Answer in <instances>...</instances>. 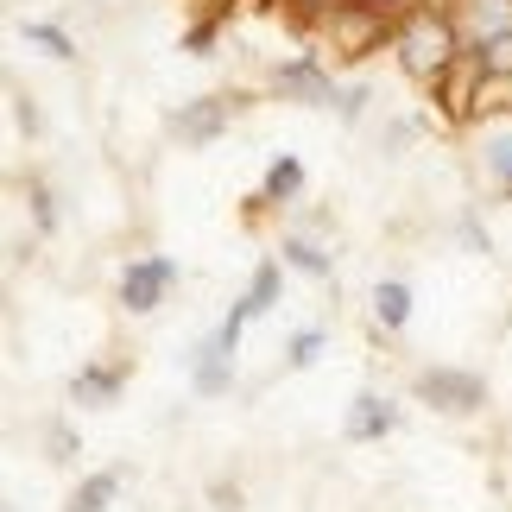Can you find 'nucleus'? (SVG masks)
<instances>
[{"label":"nucleus","instance_id":"4468645a","mask_svg":"<svg viewBox=\"0 0 512 512\" xmlns=\"http://www.w3.org/2000/svg\"><path fill=\"white\" fill-rule=\"evenodd\" d=\"M481 64L487 70H512V32H487L481 38Z\"/></svg>","mask_w":512,"mask_h":512},{"label":"nucleus","instance_id":"dca6fc26","mask_svg":"<svg viewBox=\"0 0 512 512\" xmlns=\"http://www.w3.org/2000/svg\"><path fill=\"white\" fill-rule=\"evenodd\" d=\"M487 165H494L506 184H512V140H494V146H487Z\"/></svg>","mask_w":512,"mask_h":512},{"label":"nucleus","instance_id":"f8f14e48","mask_svg":"<svg viewBox=\"0 0 512 512\" xmlns=\"http://www.w3.org/2000/svg\"><path fill=\"white\" fill-rule=\"evenodd\" d=\"M26 45L51 51V57H76V51H70V38H64V26H45V19H32V26H26Z\"/></svg>","mask_w":512,"mask_h":512},{"label":"nucleus","instance_id":"9b49d317","mask_svg":"<svg viewBox=\"0 0 512 512\" xmlns=\"http://www.w3.org/2000/svg\"><path fill=\"white\" fill-rule=\"evenodd\" d=\"M298 184H304V165H298V159H272V165H266V203L298 196Z\"/></svg>","mask_w":512,"mask_h":512},{"label":"nucleus","instance_id":"423d86ee","mask_svg":"<svg viewBox=\"0 0 512 512\" xmlns=\"http://www.w3.org/2000/svg\"><path fill=\"white\" fill-rule=\"evenodd\" d=\"M399 424V411H392L380 392H361V399H354V411H348V437L354 443H373V437H386V430Z\"/></svg>","mask_w":512,"mask_h":512},{"label":"nucleus","instance_id":"f03ea898","mask_svg":"<svg viewBox=\"0 0 512 512\" xmlns=\"http://www.w3.org/2000/svg\"><path fill=\"white\" fill-rule=\"evenodd\" d=\"M177 279V260H165V253H146V260H133L127 266V279H121V304L127 310H159L165 304V291Z\"/></svg>","mask_w":512,"mask_h":512},{"label":"nucleus","instance_id":"0eeeda50","mask_svg":"<svg viewBox=\"0 0 512 512\" xmlns=\"http://www.w3.org/2000/svg\"><path fill=\"white\" fill-rule=\"evenodd\" d=\"M373 317H380L386 329H405V317H411V291H405L399 279H380V285H373Z\"/></svg>","mask_w":512,"mask_h":512},{"label":"nucleus","instance_id":"2eb2a0df","mask_svg":"<svg viewBox=\"0 0 512 512\" xmlns=\"http://www.w3.org/2000/svg\"><path fill=\"white\" fill-rule=\"evenodd\" d=\"M317 348H323L317 329H298V336H291V354H285V361H291V367H310V361H317Z\"/></svg>","mask_w":512,"mask_h":512},{"label":"nucleus","instance_id":"20e7f679","mask_svg":"<svg viewBox=\"0 0 512 512\" xmlns=\"http://www.w3.org/2000/svg\"><path fill=\"white\" fill-rule=\"evenodd\" d=\"M228 114H234V102H222V95H203V102H184V114L171 121V133H177V140H190V146H209L215 133L228 127Z\"/></svg>","mask_w":512,"mask_h":512},{"label":"nucleus","instance_id":"39448f33","mask_svg":"<svg viewBox=\"0 0 512 512\" xmlns=\"http://www.w3.org/2000/svg\"><path fill=\"white\" fill-rule=\"evenodd\" d=\"M279 89H285V95H304L310 108H336V102H342V95H336V83L323 76V64H317V57L279 64Z\"/></svg>","mask_w":512,"mask_h":512},{"label":"nucleus","instance_id":"f257e3e1","mask_svg":"<svg viewBox=\"0 0 512 512\" xmlns=\"http://www.w3.org/2000/svg\"><path fill=\"white\" fill-rule=\"evenodd\" d=\"M399 45H405V64H411V76H443V64H449V26L437 13H411V26L399 32Z\"/></svg>","mask_w":512,"mask_h":512},{"label":"nucleus","instance_id":"6e6552de","mask_svg":"<svg viewBox=\"0 0 512 512\" xmlns=\"http://www.w3.org/2000/svg\"><path fill=\"white\" fill-rule=\"evenodd\" d=\"M114 494H121V468H102V475H89L83 487H76V500L64 512H102Z\"/></svg>","mask_w":512,"mask_h":512},{"label":"nucleus","instance_id":"ddd939ff","mask_svg":"<svg viewBox=\"0 0 512 512\" xmlns=\"http://www.w3.org/2000/svg\"><path fill=\"white\" fill-rule=\"evenodd\" d=\"M285 260L298 266V272H310V279H329V260H323L310 241H285Z\"/></svg>","mask_w":512,"mask_h":512},{"label":"nucleus","instance_id":"9d476101","mask_svg":"<svg viewBox=\"0 0 512 512\" xmlns=\"http://www.w3.org/2000/svg\"><path fill=\"white\" fill-rule=\"evenodd\" d=\"M228 361H234V348L215 336V342L203 348V361H196V386H203V392H222V386H228Z\"/></svg>","mask_w":512,"mask_h":512},{"label":"nucleus","instance_id":"7ed1b4c3","mask_svg":"<svg viewBox=\"0 0 512 512\" xmlns=\"http://www.w3.org/2000/svg\"><path fill=\"white\" fill-rule=\"evenodd\" d=\"M418 399L443 405V411H475V405H481V380H475V373L430 367V373H418Z\"/></svg>","mask_w":512,"mask_h":512},{"label":"nucleus","instance_id":"1a4fd4ad","mask_svg":"<svg viewBox=\"0 0 512 512\" xmlns=\"http://www.w3.org/2000/svg\"><path fill=\"white\" fill-rule=\"evenodd\" d=\"M114 392H121V373H108V367H89V373H76V380H70V399L76 405H108Z\"/></svg>","mask_w":512,"mask_h":512}]
</instances>
